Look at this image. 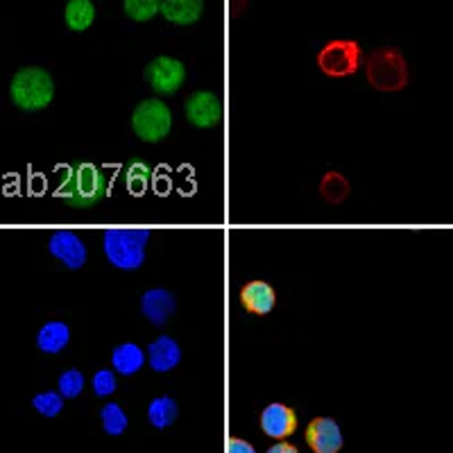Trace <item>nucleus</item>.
I'll return each instance as SVG.
<instances>
[{
	"label": "nucleus",
	"mask_w": 453,
	"mask_h": 453,
	"mask_svg": "<svg viewBox=\"0 0 453 453\" xmlns=\"http://www.w3.org/2000/svg\"><path fill=\"white\" fill-rule=\"evenodd\" d=\"M150 241L148 229L136 226H116L103 236L104 257L119 270H139L145 261V245Z\"/></svg>",
	"instance_id": "obj_1"
},
{
	"label": "nucleus",
	"mask_w": 453,
	"mask_h": 453,
	"mask_svg": "<svg viewBox=\"0 0 453 453\" xmlns=\"http://www.w3.org/2000/svg\"><path fill=\"white\" fill-rule=\"evenodd\" d=\"M57 196L64 197L75 209L98 204L104 196V177L93 164H78L66 168L64 180L57 188Z\"/></svg>",
	"instance_id": "obj_2"
},
{
	"label": "nucleus",
	"mask_w": 453,
	"mask_h": 453,
	"mask_svg": "<svg viewBox=\"0 0 453 453\" xmlns=\"http://www.w3.org/2000/svg\"><path fill=\"white\" fill-rule=\"evenodd\" d=\"M10 93L16 107L23 111H42L52 103L55 82H52L50 73L43 68L27 66L12 78Z\"/></svg>",
	"instance_id": "obj_3"
},
{
	"label": "nucleus",
	"mask_w": 453,
	"mask_h": 453,
	"mask_svg": "<svg viewBox=\"0 0 453 453\" xmlns=\"http://www.w3.org/2000/svg\"><path fill=\"white\" fill-rule=\"evenodd\" d=\"M365 75L379 91H402L408 84V64L396 48H381L365 59Z\"/></svg>",
	"instance_id": "obj_4"
},
{
	"label": "nucleus",
	"mask_w": 453,
	"mask_h": 453,
	"mask_svg": "<svg viewBox=\"0 0 453 453\" xmlns=\"http://www.w3.org/2000/svg\"><path fill=\"white\" fill-rule=\"evenodd\" d=\"M173 127V111L161 100H143L132 113V129L145 143H159L170 134Z\"/></svg>",
	"instance_id": "obj_5"
},
{
	"label": "nucleus",
	"mask_w": 453,
	"mask_h": 453,
	"mask_svg": "<svg viewBox=\"0 0 453 453\" xmlns=\"http://www.w3.org/2000/svg\"><path fill=\"white\" fill-rule=\"evenodd\" d=\"M363 62L361 46L351 39H335L326 43L318 55L319 71L329 78H349Z\"/></svg>",
	"instance_id": "obj_6"
},
{
	"label": "nucleus",
	"mask_w": 453,
	"mask_h": 453,
	"mask_svg": "<svg viewBox=\"0 0 453 453\" xmlns=\"http://www.w3.org/2000/svg\"><path fill=\"white\" fill-rule=\"evenodd\" d=\"M145 80L157 93L170 96L180 91L186 80V68L175 57H157L145 66Z\"/></svg>",
	"instance_id": "obj_7"
},
{
	"label": "nucleus",
	"mask_w": 453,
	"mask_h": 453,
	"mask_svg": "<svg viewBox=\"0 0 453 453\" xmlns=\"http://www.w3.org/2000/svg\"><path fill=\"white\" fill-rule=\"evenodd\" d=\"M184 113L188 123L196 125V127L206 129L218 125L222 116V104L218 100L216 93L209 91H196L193 96H188L184 103Z\"/></svg>",
	"instance_id": "obj_8"
},
{
	"label": "nucleus",
	"mask_w": 453,
	"mask_h": 453,
	"mask_svg": "<svg viewBox=\"0 0 453 453\" xmlns=\"http://www.w3.org/2000/svg\"><path fill=\"white\" fill-rule=\"evenodd\" d=\"M48 252L71 270L84 268V263H87V245L78 234L73 232L52 234L50 241H48Z\"/></svg>",
	"instance_id": "obj_9"
},
{
	"label": "nucleus",
	"mask_w": 453,
	"mask_h": 453,
	"mask_svg": "<svg viewBox=\"0 0 453 453\" xmlns=\"http://www.w3.org/2000/svg\"><path fill=\"white\" fill-rule=\"evenodd\" d=\"M306 442L315 453H338L342 449V431L331 418H318L306 426Z\"/></svg>",
	"instance_id": "obj_10"
},
{
	"label": "nucleus",
	"mask_w": 453,
	"mask_h": 453,
	"mask_svg": "<svg viewBox=\"0 0 453 453\" xmlns=\"http://www.w3.org/2000/svg\"><path fill=\"white\" fill-rule=\"evenodd\" d=\"M261 428L273 440L288 438L297 428V415L286 403H270L261 415Z\"/></svg>",
	"instance_id": "obj_11"
},
{
	"label": "nucleus",
	"mask_w": 453,
	"mask_h": 453,
	"mask_svg": "<svg viewBox=\"0 0 453 453\" xmlns=\"http://www.w3.org/2000/svg\"><path fill=\"white\" fill-rule=\"evenodd\" d=\"M177 309L175 295L164 288H150L141 297V311L155 326H165Z\"/></svg>",
	"instance_id": "obj_12"
},
{
	"label": "nucleus",
	"mask_w": 453,
	"mask_h": 453,
	"mask_svg": "<svg viewBox=\"0 0 453 453\" xmlns=\"http://www.w3.org/2000/svg\"><path fill=\"white\" fill-rule=\"evenodd\" d=\"M148 363L155 372H170L181 363V349L170 335H161L148 347Z\"/></svg>",
	"instance_id": "obj_13"
},
{
	"label": "nucleus",
	"mask_w": 453,
	"mask_h": 453,
	"mask_svg": "<svg viewBox=\"0 0 453 453\" xmlns=\"http://www.w3.org/2000/svg\"><path fill=\"white\" fill-rule=\"evenodd\" d=\"M242 306L254 315H268L274 309L277 295H274L273 286L265 281H250L245 288L241 290Z\"/></svg>",
	"instance_id": "obj_14"
},
{
	"label": "nucleus",
	"mask_w": 453,
	"mask_h": 453,
	"mask_svg": "<svg viewBox=\"0 0 453 453\" xmlns=\"http://www.w3.org/2000/svg\"><path fill=\"white\" fill-rule=\"evenodd\" d=\"M204 0H161V14L173 26H193L200 21Z\"/></svg>",
	"instance_id": "obj_15"
},
{
	"label": "nucleus",
	"mask_w": 453,
	"mask_h": 453,
	"mask_svg": "<svg viewBox=\"0 0 453 453\" xmlns=\"http://www.w3.org/2000/svg\"><path fill=\"white\" fill-rule=\"evenodd\" d=\"M68 340H71V329H68L66 322L52 319L36 334V347L43 354H59L68 345Z\"/></svg>",
	"instance_id": "obj_16"
},
{
	"label": "nucleus",
	"mask_w": 453,
	"mask_h": 453,
	"mask_svg": "<svg viewBox=\"0 0 453 453\" xmlns=\"http://www.w3.org/2000/svg\"><path fill=\"white\" fill-rule=\"evenodd\" d=\"M145 361H148V354L139 345H134V342H125V345L116 347L111 356L113 370L123 376L136 374L145 365Z\"/></svg>",
	"instance_id": "obj_17"
},
{
	"label": "nucleus",
	"mask_w": 453,
	"mask_h": 453,
	"mask_svg": "<svg viewBox=\"0 0 453 453\" xmlns=\"http://www.w3.org/2000/svg\"><path fill=\"white\" fill-rule=\"evenodd\" d=\"M64 21L73 32H84L96 21V7L91 0H68L64 7Z\"/></svg>",
	"instance_id": "obj_18"
},
{
	"label": "nucleus",
	"mask_w": 453,
	"mask_h": 453,
	"mask_svg": "<svg viewBox=\"0 0 453 453\" xmlns=\"http://www.w3.org/2000/svg\"><path fill=\"white\" fill-rule=\"evenodd\" d=\"M177 419V402L173 396H157L148 406V422L155 428H165Z\"/></svg>",
	"instance_id": "obj_19"
},
{
	"label": "nucleus",
	"mask_w": 453,
	"mask_h": 453,
	"mask_svg": "<svg viewBox=\"0 0 453 453\" xmlns=\"http://www.w3.org/2000/svg\"><path fill=\"white\" fill-rule=\"evenodd\" d=\"M150 180H152V170H150L148 164L134 161V164L127 165V177H125V181H127V188L132 196H145Z\"/></svg>",
	"instance_id": "obj_20"
},
{
	"label": "nucleus",
	"mask_w": 453,
	"mask_h": 453,
	"mask_svg": "<svg viewBox=\"0 0 453 453\" xmlns=\"http://www.w3.org/2000/svg\"><path fill=\"white\" fill-rule=\"evenodd\" d=\"M123 10L132 21H152L161 12V0H125Z\"/></svg>",
	"instance_id": "obj_21"
},
{
	"label": "nucleus",
	"mask_w": 453,
	"mask_h": 453,
	"mask_svg": "<svg viewBox=\"0 0 453 453\" xmlns=\"http://www.w3.org/2000/svg\"><path fill=\"white\" fill-rule=\"evenodd\" d=\"M100 419H103V428L107 435H120V433H125V428L129 424L127 415H125V411L119 403H107L100 411Z\"/></svg>",
	"instance_id": "obj_22"
},
{
	"label": "nucleus",
	"mask_w": 453,
	"mask_h": 453,
	"mask_svg": "<svg viewBox=\"0 0 453 453\" xmlns=\"http://www.w3.org/2000/svg\"><path fill=\"white\" fill-rule=\"evenodd\" d=\"M57 390L64 399H75V396L82 395L84 390V374L80 370H66L62 376H59V381H57Z\"/></svg>",
	"instance_id": "obj_23"
},
{
	"label": "nucleus",
	"mask_w": 453,
	"mask_h": 453,
	"mask_svg": "<svg viewBox=\"0 0 453 453\" xmlns=\"http://www.w3.org/2000/svg\"><path fill=\"white\" fill-rule=\"evenodd\" d=\"M32 406L43 418H57L64 408V396L59 392H42L32 399Z\"/></svg>",
	"instance_id": "obj_24"
},
{
	"label": "nucleus",
	"mask_w": 453,
	"mask_h": 453,
	"mask_svg": "<svg viewBox=\"0 0 453 453\" xmlns=\"http://www.w3.org/2000/svg\"><path fill=\"white\" fill-rule=\"evenodd\" d=\"M116 390V374L113 370H100L93 376V392L98 396H109Z\"/></svg>",
	"instance_id": "obj_25"
},
{
	"label": "nucleus",
	"mask_w": 453,
	"mask_h": 453,
	"mask_svg": "<svg viewBox=\"0 0 453 453\" xmlns=\"http://www.w3.org/2000/svg\"><path fill=\"white\" fill-rule=\"evenodd\" d=\"M226 453H257V451H254L252 444L245 442V440L232 438L229 440V444H226Z\"/></svg>",
	"instance_id": "obj_26"
},
{
	"label": "nucleus",
	"mask_w": 453,
	"mask_h": 453,
	"mask_svg": "<svg viewBox=\"0 0 453 453\" xmlns=\"http://www.w3.org/2000/svg\"><path fill=\"white\" fill-rule=\"evenodd\" d=\"M268 453H299V451L293 447V444L279 442V444H273V447L268 449Z\"/></svg>",
	"instance_id": "obj_27"
},
{
	"label": "nucleus",
	"mask_w": 453,
	"mask_h": 453,
	"mask_svg": "<svg viewBox=\"0 0 453 453\" xmlns=\"http://www.w3.org/2000/svg\"><path fill=\"white\" fill-rule=\"evenodd\" d=\"M234 3V14H241L242 10H245V5H248V0H232Z\"/></svg>",
	"instance_id": "obj_28"
}]
</instances>
